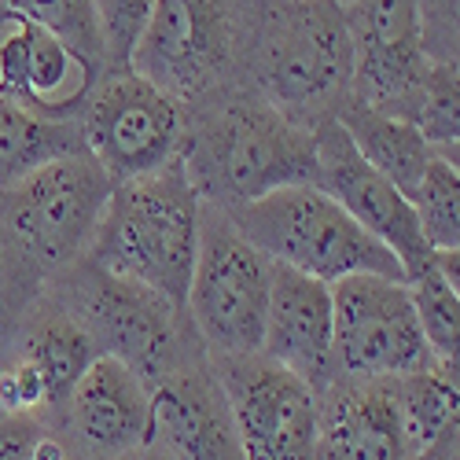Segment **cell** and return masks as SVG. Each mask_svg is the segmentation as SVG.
Returning a JSON list of instances; mask_svg holds the SVG:
<instances>
[{"mask_svg":"<svg viewBox=\"0 0 460 460\" xmlns=\"http://www.w3.org/2000/svg\"><path fill=\"white\" fill-rule=\"evenodd\" d=\"M270 361L295 372L317 398L339 379L332 284H321L288 265H273L270 310H265L261 350Z\"/></svg>","mask_w":460,"mask_h":460,"instance_id":"cell-16","label":"cell"},{"mask_svg":"<svg viewBox=\"0 0 460 460\" xmlns=\"http://www.w3.org/2000/svg\"><path fill=\"white\" fill-rule=\"evenodd\" d=\"M111 191L114 181L89 151L52 159L0 191L8 233L45 284L89 254Z\"/></svg>","mask_w":460,"mask_h":460,"instance_id":"cell-7","label":"cell"},{"mask_svg":"<svg viewBox=\"0 0 460 460\" xmlns=\"http://www.w3.org/2000/svg\"><path fill=\"white\" fill-rule=\"evenodd\" d=\"M0 12L30 19L33 26L56 33L78 56H85L100 74L107 70L96 0H0Z\"/></svg>","mask_w":460,"mask_h":460,"instance_id":"cell-25","label":"cell"},{"mask_svg":"<svg viewBox=\"0 0 460 460\" xmlns=\"http://www.w3.org/2000/svg\"><path fill=\"white\" fill-rule=\"evenodd\" d=\"M199 221L203 199L177 159L151 177L114 184L85 258L114 277L159 291L184 310L199 251Z\"/></svg>","mask_w":460,"mask_h":460,"instance_id":"cell-3","label":"cell"},{"mask_svg":"<svg viewBox=\"0 0 460 460\" xmlns=\"http://www.w3.org/2000/svg\"><path fill=\"white\" fill-rule=\"evenodd\" d=\"M420 45L431 63H456L460 56V0H416Z\"/></svg>","mask_w":460,"mask_h":460,"instance_id":"cell-30","label":"cell"},{"mask_svg":"<svg viewBox=\"0 0 460 460\" xmlns=\"http://www.w3.org/2000/svg\"><path fill=\"white\" fill-rule=\"evenodd\" d=\"M59 431L82 460H119L151 442V391L133 368L96 358L78 379Z\"/></svg>","mask_w":460,"mask_h":460,"instance_id":"cell-15","label":"cell"},{"mask_svg":"<svg viewBox=\"0 0 460 460\" xmlns=\"http://www.w3.org/2000/svg\"><path fill=\"white\" fill-rule=\"evenodd\" d=\"M342 12L354 45L350 100L405 122L431 70L420 45L416 0H350Z\"/></svg>","mask_w":460,"mask_h":460,"instance_id":"cell-13","label":"cell"},{"mask_svg":"<svg viewBox=\"0 0 460 460\" xmlns=\"http://www.w3.org/2000/svg\"><path fill=\"white\" fill-rule=\"evenodd\" d=\"M82 147L114 184L166 170L181 155L184 103L137 70H103L78 114Z\"/></svg>","mask_w":460,"mask_h":460,"instance_id":"cell-9","label":"cell"},{"mask_svg":"<svg viewBox=\"0 0 460 460\" xmlns=\"http://www.w3.org/2000/svg\"><path fill=\"white\" fill-rule=\"evenodd\" d=\"M147 446L170 460H243L210 358L188 361L151 387Z\"/></svg>","mask_w":460,"mask_h":460,"instance_id":"cell-17","label":"cell"},{"mask_svg":"<svg viewBox=\"0 0 460 460\" xmlns=\"http://www.w3.org/2000/svg\"><path fill=\"white\" fill-rule=\"evenodd\" d=\"M314 147H317L314 184L347 210L376 243H383L398 258V265L405 270V280L424 273L435 251L428 247L424 233H420V221L412 214L409 196H402L387 177L376 173L358 155L347 129L335 119L314 129Z\"/></svg>","mask_w":460,"mask_h":460,"instance_id":"cell-12","label":"cell"},{"mask_svg":"<svg viewBox=\"0 0 460 460\" xmlns=\"http://www.w3.org/2000/svg\"><path fill=\"white\" fill-rule=\"evenodd\" d=\"M317 460H409L398 379H335L317 398Z\"/></svg>","mask_w":460,"mask_h":460,"instance_id":"cell-18","label":"cell"},{"mask_svg":"<svg viewBox=\"0 0 460 460\" xmlns=\"http://www.w3.org/2000/svg\"><path fill=\"white\" fill-rule=\"evenodd\" d=\"M405 122L420 129L428 147L442 159L456 163L460 144V74L456 63H431L424 85H420Z\"/></svg>","mask_w":460,"mask_h":460,"instance_id":"cell-23","label":"cell"},{"mask_svg":"<svg viewBox=\"0 0 460 460\" xmlns=\"http://www.w3.org/2000/svg\"><path fill=\"white\" fill-rule=\"evenodd\" d=\"M45 280L33 273V265L19 254L8 225H4V210H0V328H12L26 305L41 295Z\"/></svg>","mask_w":460,"mask_h":460,"instance_id":"cell-29","label":"cell"},{"mask_svg":"<svg viewBox=\"0 0 460 460\" xmlns=\"http://www.w3.org/2000/svg\"><path fill=\"white\" fill-rule=\"evenodd\" d=\"M8 332L12 328H0V365H4V354H8Z\"/></svg>","mask_w":460,"mask_h":460,"instance_id":"cell-33","label":"cell"},{"mask_svg":"<svg viewBox=\"0 0 460 460\" xmlns=\"http://www.w3.org/2000/svg\"><path fill=\"white\" fill-rule=\"evenodd\" d=\"M0 460H82L66 435L37 416H0Z\"/></svg>","mask_w":460,"mask_h":460,"instance_id":"cell-27","label":"cell"},{"mask_svg":"<svg viewBox=\"0 0 460 460\" xmlns=\"http://www.w3.org/2000/svg\"><path fill=\"white\" fill-rule=\"evenodd\" d=\"M409 460H456V431H453V435H446L442 442H435L431 449L409 456Z\"/></svg>","mask_w":460,"mask_h":460,"instance_id":"cell-31","label":"cell"},{"mask_svg":"<svg viewBox=\"0 0 460 460\" xmlns=\"http://www.w3.org/2000/svg\"><path fill=\"white\" fill-rule=\"evenodd\" d=\"M409 203L431 251H460V173L453 159L435 155Z\"/></svg>","mask_w":460,"mask_h":460,"instance_id":"cell-24","label":"cell"},{"mask_svg":"<svg viewBox=\"0 0 460 460\" xmlns=\"http://www.w3.org/2000/svg\"><path fill=\"white\" fill-rule=\"evenodd\" d=\"M181 166L214 210H240L277 188L314 184V129L291 122L243 82L184 103Z\"/></svg>","mask_w":460,"mask_h":460,"instance_id":"cell-1","label":"cell"},{"mask_svg":"<svg viewBox=\"0 0 460 460\" xmlns=\"http://www.w3.org/2000/svg\"><path fill=\"white\" fill-rule=\"evenodd\" d=\"M119 460H170V456H163L155 446H144V449H137V453H126V456H119Z\"/></svg>","mask_w":460,"mask_h":460,"instance_id":"cell-32","label":"cell"},{"mask_svg":"<svg viewBox=\"0 0 460 460\" xmlns=\"http://www.w3.org/2000/svg\"><path fill=\"white\" fill-rule=\"evenodd\" d=\"M243 460H317L321 402L265 354L210 358Z\"/></svg>","mask_w":460,"mask_h":460,"instance_id":"cell-11","label":"cell"},{"mask_svg":"<svg viewBox=\"0 0 460 460\" xmlns=\"http://www.w3.org/2000/svg\"><path fill=\"white\" fill-rule=\"evenodd\" d=\"M335 4H339V8H347V4H350V0H335Z\"/></svg>","mask_w":460,"mask_h":460,"instance_id":"cell-34","label":"cell"},{"mask_svg":"<svg viewBox=\"0 0 460 460\" xmlns=\"http://www.w3.org/2000/svg\"><path fill=\"white\" fill-rule=\"evenodd\" d=\"M405 284H409L412 310H416L420 332H424V339H428L431 358L446 361V365H456V350H460V288L449 284L435 270V261L420 277H412Z\"/></svg>","mask_w":460,"mask_h":460,"instance_id":"cell-26","label":"cell"},{"mask_svg":"<svg viewBox=\"0 0 460 460\" xmlns=\"http://www.w3.org/2000/svg\"><path fill=\"white\" fill-rule=\"evenodd\" d=\"M339 379H398L431 365L405 280L358 273L332 284Z\"/></svg>","mask_w":460,"mask_h":460,"instance_id":"cell-10","label":"cell"},{"mask_svg":"<svg viewBox=\"0 0 460 460\" xmlns=\"http://www.w3.org/2000/svg\"><path fill=\"white\" fill-rule=\"evenodd\" d=\"M151 8H155V0H96L107 70L129 66V56L140 41L144 26H147Z\"/></svg>","mask_w":460,"mask_h":460,"instance_id":"cell-28","label":"cell"},{"mask_svg":"<svg viewBox=\"0 0 460 460\" xmlns=\"http://www.w3.org/2000/svg\"><path fill=\"white\" fill-rule=\"evenodd\" d=\"M335 122L347 129L350 144L358 147V155L376 170L387 177L402 196H412V188L424 177L428 163L435 159V151L428 147V140L420 137L416 126L394 119V114H383V111H372L358 100H347L339 107Z\"/></svg>","mask_w":460,"mask_h":460,"instance_id":"cell-20","label":"cell"},{"mask_svg":"<svg viewBox=\"0 0 460 460\" xmlns=\"http://www.w3.org/2000/svg\"><path fill=\"white\" fill-rule=\"evenodd\" d=\"M8 354L41 379L45 398H49V424H56V428H59L74 387H78V379L100 358L85 328L63 310L49 288H41V295H37L26 305V314L12 324Z\"/></svg>","mask_w":460,"mask_h":460,"instance_id":"cell-19","label":"cell"},{"mask_svg":"<svg viewBox=\"0 0 460 460\" xmlns=\"http://www.w3.org/2000/svg\"><path fill=\"white\" fill-rule=\"evenodd\" d=\"M273 261L233 225L225 210L203 203L199 251L184 295V317L207 358H243L261 350Z\"/></svg>","mask_w":460,"mask_h":460,"instance_id":"cell-6","label":"cell"},{"mask_svg":"<svg viewBox=\"0 0 460 460\" xmlns=\"http://www.w3.org/2000/svg\"><path fill=\"white\" fill-rule=\"evenodd\" d=\"M74 151H85L78 122L41 119L12 100H0V191Z\"/></svg>","mask_w":460,"mask_h":460,"instance_id":"cell-21","label":"cell"},{"mask_svg":"<svg viewBox=\"0 0 460 460\" xmlns=\"http://www.w3.org/2000/svg\"><path fill=\"white\" fill-rule=\"evenodd\" d=\"M240 78L291 122L317 129L350 100L354 45L335 0H240Z\"/></svg>","mask_w":460,"mask_h":460,"instance_id":"cell-2","label":"cell"},{"mask_svg":"<svg viewBox=\"0 0 460 460\" xmlns=\"http://www.w3.org/2000/svg\"><path fill=\"white\" fill-rule=\"evenodd\" d=\"M96 78L100 70L56 33L0 12V100H12L41 119L78 122Z\"/></svg>","mask_w":460,"mask_h":460,"instance_id":"cell-14","label":"cell"},{"mask_svg":"<svg viewBox=\"0 0 460 460\" xmlns=\"http://www.w3.org/2000/svg\"><path fill=\"white\" fill-rule=\"evenodd\" d=\"M228 217L273 265H288L321 284L358 273L405 280L398 258L376 243L317 184L277 188L240 210H228Z\"/></svg>","mask_w":460,"mask_h":460,"instance_id":"cell-5","label":"cell"},{"mask_svg":"<svg viewBox=\"0 0 460 460\" xmlns=\"http://www.w3.org/2000/svg\"><path fill=\"white\" fill-rule=\"evenodd\" d=\"M402 428L412 456L431 449L456 431V365L431 361L409 376H398Z\"/></svg>","mask_w":460,"mask_h":460,"instance_id":"cell-22","label":"cell"},{"mask_svg":"<svg viewBox=\"0 0 460 460\" xmlns=\"http://www.w3.org/2000/svg\"><path fill=\"white\" fill-rule=\"evenodd\" d=\"M63 310L85 328L100 358H114L151 391L173 368L207 358L184 310L159 291L133 284L82 258L45 284Z\"/></svg>","mask_w":460,"mask_h":460,"instance_id":"cell-4","label":"cell"},{"mask_svg":"<svg viewBox=\"0 0 460 460\" xmlns=\"http://www.w3.org/2000/svg\"><path fill=\"white\" fill-rule=\"evenodd\" d=\"M240 0H155L129 70L177 103H196L240 78Z\"/></svg>","mask_w":460,"mask_h":460,"instance_id":"cell-8","label":"cell"}]
</instances>
